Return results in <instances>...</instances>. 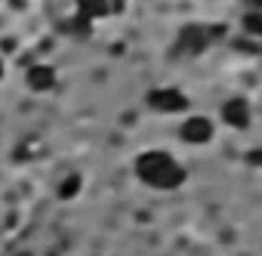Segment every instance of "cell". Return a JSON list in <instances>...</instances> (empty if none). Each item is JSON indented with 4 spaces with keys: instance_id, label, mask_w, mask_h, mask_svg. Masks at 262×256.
Instances as JSON below:
<instances>
[{
    "instance_id": "1",
    "label": "cell",
    "mask_w": 262,
    "mask_h": 256,
    "mask_svg": "<svg viewBox=\"0 0 262 256\" xmlns=\"http://www.w3.org/2000/svg\"><path fill=\"white\" fill-rule=\"evenodd\" d=\"M133 170L139 176V182H145L148 188H161V191H173L185 182V170L179 167V161L170 152L161 148H148L133 161Z\"/></svg>"
},
{
    "instance_id": "2",
    "label": "cell",
    "mask_w": 262,
    "mask_h": 256,
    "mask_svg": "<svg viewBox=\"0 0 262 256\" xmlns=\"http://www.w3.org/2000/svg\"><path fill=\"white\" fill-rule=\"evenodd\" d=\"M148 108L158 114H182L188 111V96L176 87H158L148 93Z\"/></svg>"
},
{
    "instance_id": "3",
    "label": "cell",
    "mask_w": 262,
    "mask_h": 256,
    "mask_svg": "<svg viewBox=\"0 0 262 256\" xmlns=\"http://www.w3.org/2000/svg\"><path fill=\"white\" fill-rule=\"evenodd\" d=\"M213 133H216V126H213V120L204 117V114H191V117H185V120L179 123V136H182V142H188V145H207V142L213 139Z\"/></svg>"
},
{
    "instance_id": "4",
    "label": "cell",
    "mask_w": 262,
    "mask_h": 256,
    "mask_svg": "<svg viewBox=\"0 0 262 256\" xmlns=\"http://www.w3.org/2000/svg\"><path fill=\"white\" fill-rule=\"evenodd\" d=\"M219 114H222V120L231 126V130H247V126H250V117H253L250 102H247V99H241V96H234V99L222 102Z\"/></svg>"
},
{
    "instance_id": "5",
    "label": "cell",
    "mask_w": 262,
    "mask_h": 256,
    "mask_svg": "<svg viewBox=\"0 0 262 256\" xmlns=\"http://www.w3.org/2000/svg\"><path fill=\"white\" fill-rule=\"evenodd\" d=\"M210 47V28H204V25H188V28H182L179 31V50L182 53H204Z\"/></svg>"
},
{
    "instance_id": "6",
    "label": "cell",
    "mask_w": 262,
    "mask_h": 256,
    "mask_svg": "<svg viewBox=\"0 0 262 256\" xmlns=\"http://www.w3.org/2000/svg\"><path fill=\"white\" fill-rule=\"evenodd\" d=\"M25 80L34 93H47V90L56 87V68L53 65H34V68H28Z\"/></svg>"
},
{
    "instance_id": "7",
    "label": "cell",
    "mask_w": 262,
    "mask_h": 256,
    "mask_svg": "<svg viewBox=\"0 0 262 256\" xmlns=\"http://www.w3.org/2000/svg\"><path fill=\"white\" fill-rule=\"evenodd\" d=\"M77 16L96 22V19H105L108 16V0H77Z\"/></svg>"
},
{
    "instance_id": "8",
    "label": "cell",
    "mask_w": 262,
    "mask_h": 256,
    "mask_svg": "<svg viewBox=\"0 0 262 256\" xmlns=\"http://www.w3.org/2000/svg\"><path fill=\"white\" fill-rule=\"evenodd\" d=\"M77 191H80V176L77 173H71L68 179H62V185H59V198L62 201H71Z\"/></svg>"
},
{
    "instance_id": "9",
    "label": "cell",
    "mask_w": 262,
    "mask_h": 256,
    "mask_svg": "<svg viewBox=\"0 0 262 256\" xmlns=\"http://www.w3.org/2000/svg\"><path fill=\"white\" fill-rule=\"evenodd\" d=\"M244 28H247V34L262 37V10H250V13L244 16Z\"/></svg>"
},
{
    "instance_id": "10",
    "label": "cell",
    "mask_w": 262,
    "mask_h": 256,
    "mask_svg": "<svg viewBox=\"0 0 262 256\" xmlns=\"http://www.w3.org/2000/svg\"><path fill=\"white\" fill-rule=\"evenodd\" d=\"M250 4V10H262V0H247Z\"/></svg>"
},
{
    "instance_id": "11",
    "label": "cell",
    "mask_w": 262,
    "mask_h": 256,
    "mask_svg": "<svg viewBox=\"0 0 262 256\" xmlns=\"http://www.w3.org/2000/svg\"><path fill=\"white\" fill-rule=\"evenodd\" d=\"M4 71H7V62H4V59H0V77H4Z\"/></svg>"
}]
</instances>
